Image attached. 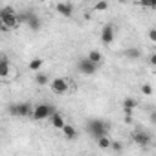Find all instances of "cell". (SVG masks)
<instances>
[{"mask_svg": "<svg viewBox=\"0 0 156 156\" xmlns=\"http://www.w3.org/2000/svg\"><path fill=\"white\" fill-rule=\"evenodd\" d=\"M141 94L143 96H152V87L151 85H141Z\"/></svg>", "mask_w": 156, "mask_h": 156, "instance_id": "obj_24", "label": "cell"}, {"mask_svg": "<svg viewBox=\"0 0 156 156\" xmlns=\"http://www.w3.org/2000/svg\"><path fill=\"white\" fill-rule=\"evenodd\" d=\"M26 26L31 30V31H39L41 30V26H42V22H41V19H39V15H35L33 11H31V15H30V19L26 20Z\"/></svg>", "mask_w": 156, "mask_h": 156, "instance_id": "obj_9", "label": "cell"}, {"mask_svg": "<svg viewBox=\"0 0 156 156\" xmlns=\"http://www.w3.org/2000/svg\"><path fill=\"white\" fill-rule=\"evenodd\" d=\"M114 35H116L114 26H112V24H105L103 30H101V42H103L105 46L112 44V42H114Z\"/></svg>", "mask_w": 156, "mask_h": 156, "instance_id": "obj_7", "label": "cell"}, {"mask_svg": "<svg viewBox=\"0 0 156 156\" xmlns=\"http://www.w3.org/2000/svg\"><path fill=\"white\" fill-rule=\"evenodd\" d=\"M94 9L96 11H107L108 9V2H107V0H99V2H96Z\"/></svg>", "mask_w": 156, "mask_h": 156, "instance_id": "obj_20", "label": "cell"}, {"mask_svg": "<svg viewBox=\"0 0 156 156\" xmlns=\"http://www.w3.org/2000/svg\"><path fill=\"white\" fill-rule=\"evenodd\" d=\"M108 129H110V125L105 121V119H99V118H92V119H88L87 121V132L96 140V138H99V136H103V134H107L108 132Z\"/></svg>", "mask_w": 156, "mask_h": 156, "instance_id": "obj_1", "label": "cell"}, {"mask_svg": "<svg viewBox=\"0 0 156 156\" xmlns=\"http://www.w3.org/2000/svg\"><path fill=\"white\" fill-rule=\"evenodd\" d=\"M88 59L92 61V62H96V64H101V51H98V50H92V51H88Z\"/></svg>", "mask_w": 156, "mask_h": 156, "instance_id": "obj_19", "label": "cell"}, {"mask_svg": "<svg viewBox=\"0 0 156 156\" xmlns=\"http://www.w3.org/2000/svg\"><path fill=\"white\" fill-rule=\"evenodd\" d=\"M118 2H119V4H127V2H129V0H118Z\"/></svg>", "mask_w": 156, "mask_h": 156, "instance_id": "obj_28", "label": "cell"}, {"mask_svg": "<svg viewBox=\"0 0 156 156\" xmlns=\"http://www.w3.org/2000/svg\"><path fill=\"white\" fill-rule=\"evenodd\" d=\"M0 61H2V55H0Z\"/></svg>", "mask_w": 156, "mask_h": 156, "instance_id": "obj_29", "label": "cell"}, {"mask_svg": "<svg viewBox=\"0 0 156 156\" xmlns=\"http://www.w3.org/2000/svg\"><path fill=\"white\" fill-rule=\"evenodd\" d=\"M61 130H62V136H64L68 141H73V140L77 138V129H75L73 125H68V123H64V127H62Z\"/></svg>", "mask_w": 156, "mask_h": 156, "instance_id": "obj_11", "label": "cell"}, {"mask_svg": "<svg viewBox=\"0 0 156 156\" xmlns=\"http://www.w3.org/2000/svg\"><path fill=\"white\" fill-rule=\"evenodd\" d=\"M8 114H9V116H19V103L8 105Z\"/></svg>", "mask_w": 156, "mask_h": 156, "instance_id": "obj_21", "label": "cell"}, {"mask_svg": "<svg viewBox=\"0 0 156 156\" xmlns=\"http://www.w3.org/2000/svg\"><path fill=\"white\" fill-rule=\"evenodd\" d=\"M108 149H112L114 152H121V151H123V143H121V141H112V140H110V147H108Z\"/></svg>", "mask_w": 156, "mask_h": 156, "instance_id": "obj_22", "label": "cell"}, {"mask_svg": "<svg viewBox=\"0 0 156 156\" xmlns=\"http://www.w3.org/2000/svg\"><path fill=\"white\" fill-rule=\"evenodd\" d=\"M50 87H51V90H53L55 94H59V96H62V94L68 92V81L64 79V77H55L53 81H50Z\"/></svg>", "mask_w": 156, "mask_h": 156, "instance_id": "obj_6", "label": "cell"}, {"mask_svg": "<svg viewBox=\"0 0 156 156\" xmlns=\"http://www.w3.org/2000/svg\"><path fill=\"white\" fill-rule=\"evenodd\" d=\"M123 55H125L127 59H130V61H136V59L141 57V50H140V48H127V50L123 51Z\"/></svg>", "mask_w": 156, "mask_h": 156, "instance_id": "obj_15", "label": "cell"}, {"mask_svg": "<svg viewBox=\"0 0 156 156\" xmlns=\"http://www.w3.org/2000/svg\"><path fill=\"white\" fill-rule=\"evenodd\" d=\"M138 2L145 8H156V0H138Z\"/></svg>", "mask_w": 156, "mask_h": 156, "instance_id": "obj_23", "label": "cell"}, {"mask_svg": "<svg viewBox=\"0 0 156 156\" xmlns=\"http://www.w3.org/2000/svg\"><path fill=\"white\" fill-rule=\"evenodd\" d=\"M0 31H9V28H8L6 24H2V22H0Z\"/></svg>", "mask_w": 156, "mask_h": 156, "instance_id": "obj_27", "label": "cell"}, {"mask_svg": "<svg viewBox=\"0 0 156 156\" xmlns=\"http://www.w3.org/2000/svg\"><path fill=\"white\" fill-rule=\"evenodd\" d=\"M149 41H151V42L156 41V30H151V31H149Z\"/></svg>", "mask_w": 156, "mask_h": 156, "instance_id": "obj_25", "label": "cell"}, {"mask_svg": "<svg viewBox=\"0 0 156 156\" xmlns=\"http://www.w3.org/2000/svg\"><path fill=\"white\" fill-rule=\"evenodd\" d=\"M50 121H51V127H53V129H59V130H61V129L64 127V123H66V121H64V118H62L57 110H53V112H51Z\"/></svg>", "mask_w": 156, "mask_h": 156, "instance_id": "obj_10", "label": "cell"}, {"mask_svg": "<svg viewBox=\"0 0 156 156\" xmlns=\"http://www.w3.org/2000/svg\"><path fill=\"white\" fill-rule=\"evenodd\" d=\"M31 112H33V105L24 101V103H19V116L20 118H31Z\"/></svg>", "mask_w": 156, "mask_h": 156, "instance_id": "obj_12", "label": "cell"}, {"mask_svg": "<svg viewBox=\"0 0 156 156\" xmlns=\"http://www.w3.org/2000/svg\"><path fill=\"white\" fill-rule=\"evenodd\" d=\"M96 141H98V147H99V149H103V151H107V149L110 147V138H108L107 134H103V136L96 138Z\"/></svg>", "mask_w": 156, "mask_h": 156, "instance_id": "obj_18", "label": "cell"}, {"mask_svg": "<svg viewBox=\"0 0 156 156\" xmlns=\"http://www.w3.org/2000/svg\"><path fill=\"white\" fill-rule=\"evenodd\" d=\"M149 62H151V64H156V53H151V57H149Z\"/></svg>", "mask_w": 156, "mask_h": 156, "instance_id": "obj_26", "label": "cell"}, {"mask_svg": "<svg viewBox=\"0 0 156 156\" xmlns=\"http://www.w3.org/2000/svg\"><path fill=\"white\" fill-rule=\"evenodd\" d=\"M35 83H37L39 87L48 85V83H50V75H48V73H42V72H37V75H35Z\"/></svg>", "mask_w": 156, "mask_h": 156, "instance_id": "obj_16", "label": "cell"}, {"mask_svg": "<svg viewBox=\"0 0 156 156\" xmlns=\"http://www.w3.org/2000/svg\"><path fill=\"white\" fill-rule=\"evenodd\" d=\"M138 107V101L134 99V98H125L123 99V110H125V116H130L132 114V110Z\"/></svg>", "mask_w": 156, "mask_h": 156, "instance_id": "obj_13", "label": "cell"}, {"mask_svg": "<svg viewBox=\"0 0 156 156\" xmlns=\"http://www.w3.org/2000/svg\"><path fill=\"white\" fill-rule=\"evenodd\" d=\"M53 110H55V108H53L51 105H48V103H41V105H37V107H33V112H31V118H33L35 121H42V119H46V118H50Z\"/></svg>", "mask_w": 156, "mask_h": 156, "instance_id": "obj_3", "label": "cell"}, {"mask_svg": "<svg viewBox=\"0 0 156 156\" xmlns=\"http://www.w3.org/2000/svg\"><path fill=\"white\" fill-rule=\"evenodd\" d=\"M132 141H134L136 145L145 147V145H149V143L152 141V136H151L147 130H143V129H136V130L132 132Z\"/></svg>", "mask_w": 156, "mask_h": 156, "instance_id": "obj_5", "label": "cell"}, {"mask_svg": "<svg viewBox=\"0 0 156 156\" xmlns=\"http://www.w3.org/2000/svg\"><path fill=\"white\" fill-rule=\"evenodd\" d=\"M0 22L6 24L9 28V31L19 28V19H17V13H15V9L11 6H4L0 9Z\"/></svg>", "mask_w": 156, "mask_h": 156, "instance_id": "obj_2", "label": "cell"}, {"mask_svg": "<svg viewBox=\"0 0 156 156\" xmlns=\"http://www.w3.org/2000/svg\"><path fill=\"white\" fill-rule=\"evenodd\" d=\"M9 70H11V64L8 59L2 57V61H0V79H4V77L9 75Z\"/></svg>", "mask_w": 156, "mask_h": 156, "instance_id": "obj_14", "label": "cell"}, {"mask_svg": "<svg viewBox=\"0 0 156 156\" xmlns=\"http://www.w3.org/2000/svg\"><path fill=\"white\" fill-rule=\"evenodd\" d=\"M55 11H57L59 15L66 17V19H72V15H73V8H72V4H68V2H57V4H55Z\"/></svg>", "mask_w": 156, "mask_h": 156, "instance_id": "obj_8", "label": "cell"}, {"mask_svg": "<svg viewBox=\"0 0 156 156\" xmlns=\"http://www.w3.org/2000/svg\"><path fill=\"white\" fill-rule=\"evenodd\" d=\"M77 70H79L83 75H94V73L99 70V64H96V62H92L88 57H85V59H81L79 62H77Z\"/></svg>", "mask_w": 156, "mask_h": 156, "instance_id": "obj_4", "label": "cell"}, {"mask_svg": "<svg viewBox=\"0 0 156 156\" xmlns=\"http://www.w3.org/2000/svg\"><path fill=\"white\" fill-rule=\"evenodd\" d=\"M42 64H44V61H42L41 57H35V59H31V61H30L28 68H30L31 72H39V70L42 68Z\"/></svg>", "mask_w": 156, "mask_h": 156, "instance_id": "obj_17", "label": "cell"}]
</instances>
